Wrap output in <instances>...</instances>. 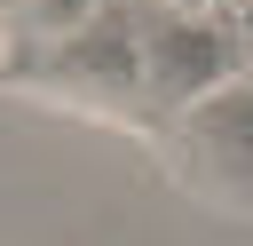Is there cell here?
I'll return each instance as SVG.
<instances>
[{
    "label": "cell",
    "mask_w": 253,
    "mask_h": 246,
    "mask_svg": "<svg viewBox=\"0 0 253 246\" xmlns=\"http://www.w3.org/2000/svg\"><path fill=\"white\" fill-rule=\"evenodd\" d=\"M0 87H24V95H47L63 111H87V119H119L134 135H150V103H142V56H134V0H111L103 16H87L79 32L63 40H40V48H16L0 56Z\"/></svg>",
    "instance_id": "cell-1"
},
{
    "label": "cell",
    "mask_w": 253,
    "mask_h": 246,
    "mask_svg": "<svg viewBox=\"0 0 253 246\" xmlns=\"http://www.w3.org/2000/svg\"><path fill=\"white\" fill-rule=\"evenodd\" d=\"M150 143L198 206L253 214V71H237L213 95H198L190 111H174Z\"/></svg>",
    "instance_id": "cell-2"
},
{
    "label": "cell",
    "mask_w": 253,
    "mask_h": 246,
    "mask_svg": "<svg viewBox=\"0 0 253 246\" xmlns=\"http://www.w3.org/2000/svg\"><path fill=\"white\" fill-rule=\"evenodd\" d=\"M134 56H142V103H150V135L190 111L198 95H213L221 79L245 71V48L229 32L221 8H158V0H134Z\"/></svg>",
    "instance_id": "cell-3"
},
{
    "label": "cell",
    "mask_w": 253,
    "mask_h": 246,
    "mask_svg": "<svg viewBox=\"0 0 253 246\" xmlns=\"http://www.w3.org/2000/svg\"><path fill=\"white\" fill-rule=\"evenodd\" d=\"M229 32H237V48H245V71H253V0H245V8H229Z\"/></svg>",
    "instance_id": "cell-4"
}]
</instances>
